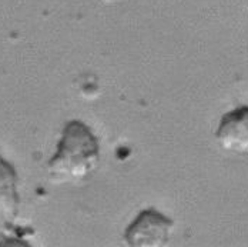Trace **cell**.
Masks as SVG:
<instances>
[{
    "label": "cell",
    "instance_id": "cell-1",
    "mask_svg": "<svg viewBox=\"0 0 248 247\" xmlns=\"http://www.w3.org/2000/svg\"><path fill=\"white\" fill-rule=\"evenodd\" d=\"M100 162V143L86 123L70 120L64 124L56 153L47 163L53 183H77L92 174Z\"/></svg>",
    "mask_w": 248,
    "mask_h": 247
},
{
    "label": "cell",
    "instance_id": "cell-2",
    "mask_svg": "<svg viewBox=\"0 0 248 247\" xmlns=\"http://www.w3.org/2000/svg\"><path fill=\"white\" fill-rule=\"evenodd\" d=\"M174 222L155 209L141 210L124 231V240L131 247H158L170 240Z\"/></svg>",
    "mask_w": 248,
    "mask_h": 247
},
{
    "label": "cell",
    "instance_id": "cell-3",
    "mask_svg": "<svg viewBox=\"0 0 248 247\" xmlns=\"http://www.w3.org/2000/svg\"><path fill=\"white\" fill-rule=\"evenodd\" d=\"M218 145L228 151H248V106H240L225 113L216 130Z\"/></svg>",
    "mask_w": 248,
    "mask_h": 247
},
{
    "label": "cell",
    "instance_id": "cell-4",
    "mask_svg": "<svg viewBox=\"0 0 248 247\" xmlns=\"http://www.w3.org/2000/svg\"><path fill=\"white\" fill-rule=\"evenodd\" d=\"M19 176L12 163L0 154V220L13 222L19 214Z\"/></svg>",
    "mask_w": 248,
    "mask_h": 247
}]
</instances>
